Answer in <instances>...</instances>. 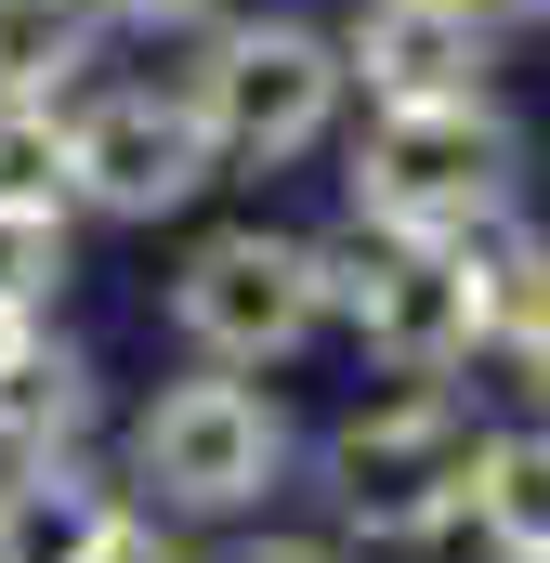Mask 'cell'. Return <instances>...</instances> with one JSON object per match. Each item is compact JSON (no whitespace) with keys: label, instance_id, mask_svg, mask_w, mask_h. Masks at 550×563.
Returning a JSON list of instances; mask_svg holds the SVG:
<instances>
[{"label":"cell","instance_id":"cell-11","mask_svg":"<svg viewBox=\"0 0 550 563\" xmlns=\"http://www.w3.org/2000/svg\"><path fill=\"white\" fill-rule=\"evenodd\" d=\"M106 53V0H0V92H79Z\"/></svg>","mask_w":550,"mask_h":563},{"label":"cell","instance_id":"cell-8","mask_svg":"<svg viewBox=\"0 0 550 563\" xmlns=\"http://www.w3.org/2000/svg\"><path fill=\"white\" fill-rule=\"evenodd\" d=\"M485 13L472 0H354L341 26V79H367V106H432V92H485Z\"/></svg>","mask_w":550,"mask_h":563},{"label":"cell","instance_id":"cell-1","mask_svg":"<svg viewBox=\"0 0 550 563\" xmlns=\"http://www.w3.org/2000/svg\"><path fill=\"white\" fill-rule=\"evenodd\" d=\"M472 459H485V420H472L446 380H407V394L328 420V445H315L328 511H341L367 551H432L446 525H472Z\"/></svg>","mask_w":550,"mask_h":563},{"label":"cell","instance_id":"cell-2","mask_svg":"<svg viewBox=\"0 0 550 563\" xmlns=\"http://www.w3.org/2000/svg\"><path fill=\"white\" fill-rule=\"evenodd\" d=\"M525 144L485 92H432V106H381L354 144V223L381 236H485L512 210Z\"/></svg>","mask_w":550,"mask_h":563},{"label":"cell","instance_id":"cell-14","mask_svg":"<svg viewBox=\"0 0 550 563\" xmlns=\"http://www.w3.org/2000/svg\"><path fill=\"white\" fill-rule=\"evenodd\" d=\"M53 288H66V210H0V301L53 314Z\"/></svg>","mask_w":550,"mask_h":563},{"label":"cell","instance_id":"cell-13","mask_svg":"<svg viewBox=\"0 0 550 563\" xmlns=\"http://www.w3.org/2000/svg\"><path fill=\"white\" fill-rule=\"evenodd\" d=\"M0 210H79L66 92H0Z\"/></svg>","mask_w":550,"mask_h":563},{"label":"cell","instance_id":"cell-6","mask_svg":"<svg viewBox=\"0 0 550 563\" xmlns=\"http://www.w3.org/2000/svg\"><path fill=\"white\" fill-rule=\"evenodd\" d=\"M170 328H184L197 367H250V380H263V367H288V354L328 328V250H315V236H275V223H223V236L184 250Z\"/></svg>","mask_w":550,"mask_h":563},{"label":"cell","instance_id":"cell-17","mask_svg":"<svg viewBox=\"0 0 550 563\" xmlns=\"http://www.w3.org/2000/svg\"><path fill=\"white\" fill-rule=\"evenodd\" d=\"M237 563H341V551H328V538H250Z\"/></svg>","mask_w":550,"mask_h":563},{"label":"cell","instance_id":"cell-21","mask_svg":"<svg viewBox=\"0 0 550 563\" xmlns=\"http://www.w3.org/2000/svg\"><path fill=\"white\" fill-rule=\"evenodd\" d=\"M498 563H550V551H498Z\"/></svg>","mask_w":550,"mask_h":563},{"label":"cell","instance_id":"cell-19","mask_svg":"<svg viewBox=\"0 0 550 563\" xmlns=\"http://www.w3.org/2000/svg\"><path fill=\"white\" fill-rule=\"evenodd\" d=\"M472 13H485V26H538L550 0H472Z\"/></svg>","mask_w":550,"mask_h":563},{"label":"cell","instance_id":"cell-15","mask_svg":"<svg viewBox=\"0 0 550 563\" xmlns=\"http://www.w3.org/2000/svg\"><path fill=\"white\" fill-rule=\"evenodd\" d=\"M92 563H197V551H184V538H170L157 511H119V525L92 538Z\"/></svg>","mask_w":550,"mask_h":563},{"label":"cell","instance_id":"cell-7","mask_svg":"<svg viewBox=\"0 0 550 563\" xmlns=\"http://www.w3.org/2000/svg\"><path fill=\"white\" fill-rule=\"evenodd\" d=\"M66 157H79V210H106V223H170V210L223 170V144L184 106V79H170V92L132 79V92L66 106Z\"/></svg>","mask_w":550,"mask_h":563},{"label":"cell","instance_id":"cell-18","mask_svg":"<svg viewBox=\"0 0 550 563\" xmlns=\"http://www.w3.org/2000/svg\"><path fill=\"white\" fill-rule=\"evenodd\" d=\"M512 367H525V380H538V394H550V314H538V328H525V341H512Z\"/></svg>","mask_w":550,"mask_h":563},{"label":"cell","instance_id":"cell-4","mask_svg":"<svg viewBox=\"0 0 550 563\" xmlns=\"http://www.w3.org/2000/svg\"><path fill=\"white\" fill-rule=\"evenodd\" d=\"M341 40H315V26H210L197 40V66H184V106L210 119L223 144V170H288V157H315V144L341 132Z\"/></svg>","mask_w":550,"mask_h":563},{"label":"cell","instance_id":"cell-10","mask_svg":"<svg viewBox=\"0 0 550 563\" xmlns=\"http://www.w3.org/2000/svg\"><path fill=\"white\" fill-rule=\"evenodd\" d=\"M106 525H119V485L92 459H40L0 485V563H92Z\"/></svg>","mask_w":550,"mask_h":563},{"label":"cell","instance_id":"cell-16","mask_svg":"<svg viewBox=\"0 0 550 563\" xmlns=\"http://www.w3.org/2000/svg\"><path fill=\"white\" fill-rule=\"evenodd\" d=\"M223 0H106V26H144V40H170V26H210Z\"/></svg>","mask_w":550,"mask_h":563},{"label":"cell","instance_id":"cell-12","mask_svg":"<svg viewBox=\"0 0 550 563\" xmlns=\"http://www.w3.org/2000/svg\"><path fill=\"white\" fill-rule=\"evenodd\" d=\"M472 525H485V551H550V432H485Z\"/></svg>","mask_w":550,"mask_h":563},{"label":"cell","instance_id":"cell-3","mask_svg":"<svg viewBox=\"0 0 550 563\" xmlns=\"http://www.w3.org/2000/svg\"><path fill=\"white\" fill-rule=\"evenodd\" d=\"M132 485L170 525H237L288 485V407H275L250 367H197V380H157L132 420Z\"/></svg>","mask_w":550,"mask_h":563},{"label":"cell","instance_id":"cell-5","mask_svg":"<svg viewBox=\"0 0 550 563\" xmlns=\"http://www.w3.org/2000/svg\"><path fill=\"white\" fill-rule=\"evenodd\" d=\"M328 314L394 380H446V367L485 354V263H472V236H381V223H354V250H328Z\"/></svg>","mask_w":550,"mask_h":563},{"label":"cell","instance_id":"cell-9","mask_svg":"<svg viewBox=\"0 0 550 563\" xmlns=\"http://www.w3.org/2000/svg\"><path fill=\"white\" fill-rule=\"evenodd\" d=\"M79 432H92V354H66V341L26 328L0 354V485L40 472V459H79Z\"/></svg>","mask_w":550,"mask_h":563},{"label":"cell","instance_id":"cell-20","mask_svg":"<svg viewBox=\"0 0 550 563\" xmlns=\"http://www.w3.org/2000/svg\"><path fill=\"white\" fill-rule=\"evenodd\" d=\"M26 328H40V314H13V301H0V354H13V341H26Z\"/></svg>","mask_w":550,"mask_h":563}]
</instances>
